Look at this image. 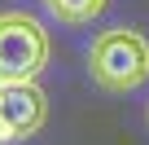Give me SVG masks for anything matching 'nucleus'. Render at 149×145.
I'll return each instance as SVG.
<instances>
[{"instance_id": "1", "label": "nucleus", "mask_w": 149, "mask_h": 145, "mask_svg": "<svg viewBox=\"0 0 149 145\" xmlns=\"http://www.w3.org/2000/svg\"><path fill=\"white\" fill-rule=\"evenodd\" d=\"M88 75L101 92H136L149 79V40L132 27H110L88 48Z\"/></svg>"}, {"instance_id": "2", "label": "nucleus", "mask_w": 149, "mask_h": 145, "mask_svg": "<svg viewBox=\"0 0 149 145\" xmlns=\"http://www.w3.org/2000/svg\"><path fill=\"white\" fill-rule=\"evenodd\" d=\"M48 66V31L22 9L0 13V84H26Z\"/></svg>"}, {"instance_id": "3", "label": "nucleus", "mask_w": 149, "mask_h": 145, "mask_svg": "<svg viewBox=\"0 0 149 145\" xmlns=\"http://www.w3.org/2000/svg\"><path fill=\"white\" fill-rule=\"evenodd\" d=\"M48 119V97L35 79L26 84H0V145L26 141L44 127Z\"/></svg>"}, {"instance_id": "4", "label": "nucleus", "mask_w": 149, "mask_h": 145, "mask_svg": "<svg viewBox=\"0 0 149 145\" xmlns=\"http://www.w3.org/2000/svg\"><path fill=\"white\" fill-rule=\"evenodd\" d=\"M48 9V18H57L61 27H92L110 0H40Z\"/></svg>"}]
</instances>
